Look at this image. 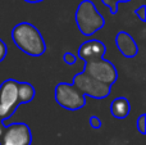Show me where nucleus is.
Segmentation results:
<instances>
[{"label":"nucleus","mask_w":146,"mask_h":145,"mask_svg":"<svg viewBox=\"0 0 146 145\" xmlns=\"http://www.w3.org/2000/svg\"><path fill=\"white\" fill-rule=\"evenodd\" d=\"M63 61L66 62L68 66H72V64H74L76 62H77V57H76L74 54H72V53H66L63 55Z\"/></svg>","instance_id":"nucleus-16"},{"label":"nucleus","mask_w":146,"mask_h":145,"mask_svg":"<svg viewBox=\"0 0 146 145\" xmlns=\"http://www.w3.org/2000/svg\"><path fill=\"white\" fill-rule=\"evenodd\" d=\"M72 85L85 96H90L94 99H105L110 95L111 87L108 86L105 84L94 80L92 77H90L88 74H86L85 72L76 74L73 77Z\"/></svg>","instance_id":"nucleus-4"},{"label":"nucleus","mask_w":146,"mask_h":145,"mask_svg":"<svg viewBox=\"0 0 146 145\" xmlns=\"http://www.w3.org/2000/svg\"><path fill=\"white\" fill-rule=\"evenodd\" d=\"M8 54V48H7V44L4 43V41L0 39V63H1L5 59V57H7Z\"/></svg>","instance_id":"nucleus-17"},{"label":"nucleus","mask_w":146,"mask_h":145,"mask_svg":"<svg viewBox=\"0 0 146 145\" xmlns=\"http://www.w3.org/2000/svg\"><path fill=\"white\" fill-rule=\"evenodd\" d=\"M36 90L30 82H18V102L21 104H27L33 100Z\"/></svg>","instance_id":"nucleus-11"},{"label":"nucleus","mask_w":146,"mask_h":145,"mask_svg":"<svg viewBox=\"0 0 146 145\" xmlns=\"http://www.w3.org/2000/svg\"><path fill=\"white\" fill-rule=\"evenodd\" d=\"M137 130L141 135H146V116L141 114L137 118Z\"/></svg>","instance_id":"nucleus-13"},{"label":"nucleus","mask_w":146,"mask_h":145,"mask_svg":"<svg viewBox=\"0 0 146 145\" xmlns=\"http://www.w3.org/2000/svg\"><path fill=\"white\" fill-rule=\"evenodd\" d=\"M32 132L27 123L17 122L4 127L0 145H31Z\"/></svg>","instance_id":"nucleus-7"},{"label":"nucleus","mask_w":146,"mask_h":145,"mask_svg":"<svg viewBox=\"0 0 146 145\" xmlns=\"http://www.w3.org/2000/svg\"><path fill=\"white\" fill-rule=\"evenodd\" d=\"M106 51V46L103 41L96 40V39H90L81 44L78 48V57L85 62L96 61L104 57Z\"/></svg>","instance_id":"nucleus-8"},{"label":"nucleus","mask_w":146,"mask_h":145,"mask_svg":"<svg viewBox=\"0 0 146 145\" xmlns=\"http://www.w3.org/2000/svg\"><path fill=\"white\" fill-rule=\"evenodd\" d=\"M12 39L19 50L31 57H41L46 51V44L41 32L30 22H21L12 30Z\"/></svg>","instance_id":"nucleus-1"},{"label":"nucleus","mask_w":146,"mask_h":145,"mask_svg":"<svg viewBox=\"0 0 146 145\" xmlns=\"http://www.w3.org/2000/svg\"><path fill=\"white\" fill-rule=\"evenodd\" d=\"M55 100L62 108L68 110H78L86 105V96L82 95L72 84L60 82L55 86Z\"/></svg>","instance_id":"nucleus-5"},{"label":"nucleus","mask_w":146,"mask_h":145,"mask_svg":"<svg viewBox=\"0 0 146 145\" xmlns=\"http://www.w3.org/2000/svg\"><path fill=\"white\" fill-rule=\"evenodd\" d=\"M76 23L83 36H92L105 25V19L91 0H82L76 10Z\"/></svg>","instance_id":"nucleus-2"},{"label":"nucleus","mask_w":146,"mask_h":145,"mask_svg":"<svg viewBox=\"0 0 146 145\" xmlns=\"http://www.w3.org/2000/svg\"><path fill=\"white\" fill-rule=\"evenodd\" d=\"M115 45L118 50L121 51V54L126 58H133L139 54V46H137L135 39L128 32L121 31V32L117 33Z\"/></svg>","instance_id":"nucleus-9"},{"label":"nucleus","mask_w":146,"mask_h":145,"mask_svg":"<svg viewBox=\"0 0 146 145\" xmlns=\"http://www.w3.org/2000/svg\"><path fill=\"white\" fill-rule=\"evenodd\" d=\"M83 72L92 77L94 80L105 84L108 86H113L118 80V71H117L115 66L108 59H96V61L86 62Z\"/></svg>","instance_id":"nucleus-3"},{"label":"nucleus","mask_w":146,"mask_h":145,"mask_svg":"<svg viewBox=\"0 0 146 145\" xmlns=\"http://www.w3.org/2000/svg\"><path fill=\"white\" fill-rule=\"evenodd\" d=\"M26 3H30V4H37V3H41L44 0H25Z\"/></svg>","instance_id":"nucleus-18"},{"label":"nucleus","mask_w":146,"mask_h":145,"mask_svg":"<svg viewBox=\"0 0 146 145\" xmlns=\"http://www.w3.org/2000/svg\"><path fill=\"white\" fill-rule=\"evenodd\" d=\"M18 107V81L13 78L5 80L0 85V121L9 118Z\"/></svg>","instance_id":"nucleus-6"},{"label":"nucleus","mask_w":146,"mask_h":145,"mask_svg":"<svg viewBox=\"0 0 146 145\" xmlns=\"http://www.w3.org/2000/svg\"><path fill=\"white\" fill-rule=\"evenodd\" d=\"M135 14L139 17V19L141 22H146V7L145 5H141L136 10H135Z\"/></svg>","instance_id":"nucleus-14"},{"label":"nucleus","mask_w":146,"mask_h":145,"mask_svg":"<svg viewBox=\"0 0 146 145\" xmlns=\"http://www.w3.org/2000/svg\"><path fill=\"white\" fill-rule=\"evenodd\" d=\"M88 122H90L91 127L95 128V130H98V128L101 127V121H100V118H99L98 116H91L90 120H88Z\"/></svg>","instance_id":"nucleus-15"},{"label":"nucleus","mask_w":146,"mask_h":145,"mask_svg":"<svg viewBox=\"0 0 146 145\" xmlns=\"http://www.w3.org/2000/svg\"><path fill=\"white\" fill-rule=\"evenodd\" d=\"M129 1H132V0H101V3L105 7L109 8L111 14H117L118 13V5L121 3H129Z\"/></svg>","instance_id":"nucleus-12"},{"label":"nucleus","mask_w":146,"mask_h":145,"mask_svg":"<svg viewBox=\"0 0 146 145\" xmlns=\"http://www.w3.org/2000/svg\"><path fill=\"white\" fill-rule=\"evenodd\" d=\"M131 112V104H129V100L124 96H119L111 102L110 104V113L114 118H118V120H123Z\"/></svg>","instance_id":"nucleus-10"},{"label":"nucleus","mask_w":146,"mask_h":145,"mask_svg":"<svg viewBox=\"0 0 146 145\" xmlns=\"http://www.w3.org/2000/svg\"><path fill=\"white\" fill-rule=\"evenodd\" d=\"M3 132H4V126H3L1 121H0V139H1V135H3Z\"/></svg>","instance_id":"nucleus-19"}]
</instances>
